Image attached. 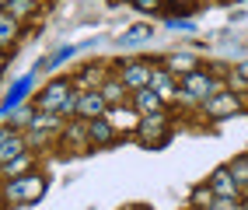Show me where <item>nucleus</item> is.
Masks as SVG:
<instances>
[{
    "instance_id": "nucleus-20",
    "label": "nucleus",
    "mask_w": 248,
    "mask_h": 210,
    "mask_svg": "<svg viewBox=\"0 0 248 210\" xmlns=\"http://www.w3.org/2000/svg\"><path fill=\"white\" fill-rule=\"evenodd\" d=\"M192 203H196V207H210V203H213V193H210V186L196 189V193H192Z\"/></svg>"
},
{
    "instance_id": "nucleus-6",
    "label": "nucleus",
    "mask_w": 248,
    "mask_h": 210,
    "mask_svg": "<svg viewBox=\"0 0 248 210\" xmlns=\"http://www.w3.org/2000/svg\"><path fill=\"white\" fill-rule=\"evenodd\" d=\"M119 84H123L126 91H140V88H147V84H151V67H147L143 60L126 63L123 74H119Z\"/></svg>"
},
{
    "instance_id": "nucleus-13",
    "label": "nucleus",
    "mask_w": 248,
    "mask_h": 210,
    "mask_svg": "<svg viewBox=\"0 0 248 210\" xmlns=\"http://www.w3.org/2000/svg\"><path fill=\"white\" fill-rule=\"evenodd\" d=\"M147 88H151V91H157L161 95V98H164V95H175V77L168 74V70H151V84H147Z\"/></svg>"
},
{
    "instance_id": "nucleus-14",
    "label": "nucleus",
    "mask_w": 248,
    "mask_h": 210,
    "mask_svg": "<svg viewBox=\"0 0 248 210\" xmlns=\"http://www.w3.org/2000/svg\"><path fill=\"white\" fill-rule=\"evenodd\" d=\"M88 137L98 140V144H108V140L115 137V130L105 123V116H102V119H88Z\"/></svg>"
},
{
    "instance_id": "nucleus-19",
    "label": "nucleus",
    "mask_w": 248,
    "mask_h": 210,
    "mask_svg": "<svg viewBox=\"0 0 248 210\" xmlns=\"http://www.w3.org/2000/svg\"><path fill=\"white\" fill-rule=\"evenodd\" d=\"M102 98H105V102H112V98L119 102V98H126V88H123V84H115V81H108V88L102 91Z\"/></svg>"
},
{
    "instance_id": "nucleus-18",
    "label": "nucleus",
    "mask_w": 248,
    "mask_h": 210,
    "mask_svg": "<svg viewBox=\"0 0 248 210\" xmlns=\"http://www.w3.org/2000/svg\"><path fill=\"white\" fill-rule=\"evenodd\" d=\"M31 7H35L31 0H11V4H7V14L18 21V14H25V11H31Z\"/></svg>"
},
{
    "instance_id": "nucleus-2",
    "label": "nucleus",
    "mask_w": 248,
    "mask_h": 210,
    "mask_svg": "<svg viewBox=\"0 0 248 210\" xmlns=\"http://www.w3.org/2000/svg\"><path fill=\"white\" fill-rule=\"evenodd\" d=\"M35 109L53 116V112H74V91H70V81H53L39 98H35Z\"/></svg>"
},
{
    "instance_id": "nucleus-16",
    "label": "nucleus",
    "mask_w": 248,
    "mask_h": 210,
    "mask_svg": "<svg viewBox=\"0 0 248 210\" xmlns=\"http://www.w3.org/2000/svg\"><path fill=\"white\" fill-rule=\"evenodd\" d=\"M28 165H31V158L28 154H18L14 161L4 165V175H7V179H21V175H28Z\"/></svg>"
},
{
    "instance_id": "nucleus-11",
    "label": "nucleus",
    "mask_w": 248,
    "mask_h": 210,
    "mask_svg": "<svg viewBox=\"0 0 248 210\" xmlns=\"http://www.w3.org/2000/svg\"><path fill=\"white\" fill-rule=\"evenodd\" d=\"M147 39H154V28L143 21V25H133L129 32H123V35H115V46H123V49H126V46H140Z\"/></svg>"
},
{
    "instance_id": "nucleus-9",
    "label": "nucleus",
    "mask_w": 248,
    "mask_h": 210,
    "mask_svg": "<svg viewBox=\"0 0 248 210\" xmlns=\"http://www.w3.org/2000/svg\"><path fill=\"white\" fill-rule=\"evenodd\" d=\"M206 186H210V193H213L217 200H234V193H238V186H234V179L227 175V168H217V172L210 175Z\"/></svg>"
},
{
    "instance_id": "nucleus-24",
    "label": "nucleus",
    "mask_w": 248,
    "mask_h": 210,
    "mask_svg": "<svg viewBox=\"0 0 248 210\" xmlns=\"http://www.w3.org/2000/svg\"><path fill=\"white\" fill-rule=\"evenodd\" d=\"M123 210H147V207H137V203H133V207H123Z\"/></svg>"
},
{
    "instance_id": "nucleus-4",
    "label": "nucleus",
    "mask_w": 248,
    "mask_h": 210,
    "mask_svg": "<svg viewBox=\"0 0 248 210\" xmlns=\"http://www.w3.org/2000/svg\"><path fill=\"white\" fill-rule=\"evenodd\" d=\"M140 144L147 140V144H154V147H161L164 140H168V116L164 112H154V116H143V123H140Z\"/></svg>"
},
{
    "instance_id": "nucleus-12",
    "label": "nucleus",
    "mask_w": 248,
    "mask_h": 210,
    "mask_svg": "<svg viewBox=\"0 0 248 210\" xmlns=\"http://www.w3.org/2000/svg\"><path fill=\"white\" fill-rule=\"evenodd\" d=\"M224 168H227V175H231V179H234V186H238V189H245V186H248V154L231 158Z\"/></svg>"
},
{
    "instance_id": "nucleus-5",
    "label": "nucleus",
    "mask_w": 248,
    "mask_h": 210,
    "mask_svg": "<svg viewBox=\"0 0 248 210\" xmlns=\"http://www.w3.org/2000/svg\"><path fill=\"white\" fill-rule=\"evenodd\" d=\"M105 98L102 91H88V95H74V112L80 119H102L105 116Z\"/></svg>"
},
{
    "instance_id": "nucleus-23",
    "label": "nucleus",
    "mask_w": 248,
    "mask_h": 210,
    "mask_svg": "<svg viewBox=\"0 0 248 210\" xmlns=\"http://www.w3.org/2000/svg\"><path fill=\"white\" fill-rule=\"evenodd\" d=\"M238 77H241V81H248V60H245L241 67H238Z\"/></svg>"
},
{
    "instance_id": "nucleus-17",
    "label": "nucleus",
    "mask_w": 248,
    "mask_h": 210,
    "mask_svg": "<svg viewBox=\"0 0 248 210\" xmlns=\"http://www.w3.org/2000/svg\"><path fill=\"white\" fill-rule=\"evenodd\" d=\"M168 70H186V74H192V70H196V56H189V53L168 56Z\"/></svg>"
},
{
    "instance_id": "nucleus-15",
    "label": "nucleus",
    "mask_w": 248,
    "mask_h": 210,
    "mask_svg": "<svg viewBox=\"0 0 248 210\" xmlns=\"http://www.w3.org/2000/svg\"><path fill=\"white\" fill-rule=\"evenodd\" d=\"M14 39H18V21H14L7 11H0V46H7Z\"/></svg>"
},
{
    "instance_id": "nucleus-1",
    "label": "nucleus",
    "mask_w": 248,
    "mask_h": 210,
    "mask_svg": "<svg viewBox=\"0 0 248 210\" xmlns=\"http://www.w3.org/2000/svg\"><path fill=\"white\" fill-rule=\"evenodd\" d=\"M46 175H21V179H11L4 186V193H0V200H7L11 207H21V203H35L42 193H46Z\"/></svg>"
},
{
    "instance_id": "nucleus-25",
    "label": "nucleus",
    "mask_w": 248,
    "mask_h": 210,
    "mask_svg": "<svg viewBox=\"0 0 248 210\" xmlns=\"http://www.w3.org/2000/svg\"><path fill=\"white\" fill-rule=\"evenodd\" d=\"M241 210H248V207H241Z\"/></svg>"
},
{
    "instance_id": "nucleus-22",
    "label": "nucleus",
    "mask_w": 248,
    "mask_h": 210,
    "mask_svg": "<svg viewBox=\"0 0 248 210\" xmlns=\"http://www.w3.org/2000/svg\"><path fill=\"white\" fill-rule=\"evenodd\" d=\"M168 28H175V32H192L196 25H192L189 18H171V25H168Z\"/></svg>"
},
{
    "instance_id": "nucleus-7",
    "label": "nucleus",
    "mask_w": 248,
    "mask_h": 210,
    "mask_svg": "<svg viewBox=\"0 0 248 210\" xmlns=\"http://www.w3.org/2000/svg\"><path fill=\"white\" fill-rule=\"evenodd\" d=\"M206 105V116H213V119H224V116H234V112L241 109V102H238V95H231V91H217L213 98H206L203 102Z\"/></svg>"
},
{
    "instance_id": "nucleus-3",
    "label": "nucleus",
    "mask_w": 248,
    "mask_h": 210,
    "mask_svg": "<svg viewBox=\"0 0 248 210\" xmlns=\"http://www.w3.org/2000/svg\"><path fill=\"white\" fill-rule=\"evenodd\" d=\"M182 91H186L192 102H206V98H213V95L220 91V81L210 77V74H203V70H192V74H186Z\"/></svg>"
},
{
    "instance_id": "nucleus-21",
    "label": "nucleus",
    "mask_w": 248,
    "mask_h": 210,
    "mask_svg": "<svg viewBox=\"0 0 248 210\" xmlns=\"http://www.w3.org/2000/svg\"><path fill=\"white\" fill-rule=\"evenodd\" d=\"M137 11H147V14H157L161 11V0H133Z\"/></svg>"
},
{
    "instance_id": "nucleus-8",
    "label": "nucleus",
    "mask_w": 248,
    "mask_h": 210,
    "mask_svg": "<svg viewBox=\"0 0 248 210\" xmlns=\"http://www.w3.org/2000/svg\"><path fill=\"white\" fill-rule=\"evenodd\" d=\"M18 154H25V140L18 130H0V165L14 161Z\"/></svg>"
},
{
    "instance_id": "nucleus-10",
    "label": "nucleus",
    "mask_w": 248,
    "mask_h": 210,
    "mask_svg": "<svg viewBox=\"0 0 248 210\" xmlns=\"http://www.w3.org/2000/svg\"><path fill=\"white\" fill-rule=\"evenodd\" d=\"M133 109L143 112V116H154V112H161V95L151 91V88H140L133 91Z\"/></svg>"
}]
</instances>
